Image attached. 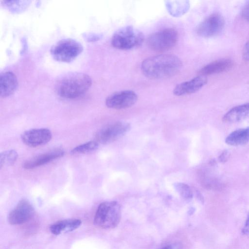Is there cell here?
I'll return each mask as SVG.
<instances>
[{"instance_id": "obj_1", "label": "cell", "mask_w": 249, "mask_h": 249, "mask_svg": "<svg viewBox=\"0 0 249 249\" xmlns=\"http://www.w3.org/2000/svg\"><path fill=\"white\" fill-rule=\"evenodd\" d=\"M182 67V61L176 55L160 54L144 59L141 64V70L149 79H160L175 75Z\"/></svg>"}, {"instance_id": "obj_2", "label": "cell", "mask_w": 249, "mask_h": 249, "mask_svg": "<svg viewBox=\"0 0 249 249\" xmlns=\"http://www.w3.org/2000/svg\"><path fill=\"white\" fill-rule=\"evenodd\" d=\"M91 83V79L88 75L82 72H71L57 80L55 89L60 96L73 99L86 92Z\"/></svg>"}, {"instance_id": "obj_3", "label": "cell", "mask_w": 249, "mask_h": 249, "mask_svg": "<svg viewBox=\"0 0 249 249\" xmlns=\"http://www.w3.org/2000/svg\"><path fill=\"white\" fill-rule=\"evenodd\" d=\"M121 219V208L115 201L101 203L96 212L94 224L104 229H113L120 223Z\"/></svg>"}, {"instance_id": "obj_4", "label": "cell", "mask_w": 249, "mask_h": 249, "mask_svg": "<svg viewBox=\"0 0 249 249\" xmlns=\"http://www.w3.org/2000/svg\"><path fill=\"white\" fill-rule=\"evenodd\" d=\"M144 40L143 34L132 26L123 27L117 31L111 38V44L115 48L127 50L138 48Z\"/></svg>"}, {"instance_id": "obj_5", "label": "cell", "mask_w": 249, "mask_h": 249, "mask_svg": "<svg viewBox=\"0 0 249 249\" xmlns=\"http://www.w3.org/2000/svg\"><path fill=\"white\" fill-rule=\"evenodd\" d=\"M83 51V46L77 41L66 38L59 40L51 49L52 56L57 61L69 62L74 59Z\"/></svg>"}, {"instance_id": "obj_6", "label": "cell", "mask_w": 249, "mask_h": 249, "mask_svg": "<svg viewBox=\"0 0 249 249\" xmlns=\"http://www.w3.org/2000/svg\"><path fill=\"white\" fill-rule=\"evenodd\" d=\"M178 39V32L173 28H166L151 35L147 39V44L154 51L164 52L172 48Z\"/></svg>"}, {"instance_id": "obj_7", "label": "cell", "mask_w": 249, "mask_h": 249, "mask_svg": "<svg viewBox=\"0 0 249 249\" xmlns=\"http://www.w3.org/2000/svg\"><path fill=\"white\" fill-rule=\"evenodd\" d=\"M224 26L225 20L223 16L219 13H213L198 25L196 33L203 37H212L220 34Z\"/></svg>"}, {"instance_id": "obj_8", "label": "cell", "mask_w": 249, "mask_h": 249, "mask_svg": "<svg viewBox=\"0 0 249 249\" xmlns=\"http://www.w3.org/2000/svg\"><path fill=\"white\" fill-rule=\"evenodd\" d=\"M129 129L130 124L127 123L119 122L108 124L96 133L95 141L102 144L109 143L121 137Z\"/></svg>"}, {"instance_id": "obj_9", "label": "cell", "mask_w": 249, "mask_h": 249, "mask_svg": "<svg viewBox=\"0 0 249 249\" xmlns=\"http://www.w3.org/2000/svg\"><path fill=\"white\" fill-rule=\"evenodd\" d=\"M138 99L136 93L130 90L117 91L109 95L106 100V106L111 108L122 109L131 107Z\"/></svg>"}, {"instance_id": "obj_10", "label": "cell", "mask_w": 249, "mask_h": 249, "mask_svg": "<svg viewBox=\"0 0 249 249\" xmlns=\"http://www.w3.org/2000/svg\"><path fill=\"white\" fill-rule=\"evenodd\" d=\"M34 213V209L31 204L26 199H22L9 213L8 220L11 225L22 224L29 221Z\"/></svg>"}, {"instance_id": "obj_11", "label": "cell", "mask_w": 249, "mask_h": 249, "mask_svg": "<svg viewBox=\"0 0 249 249\" xmlns=\"http://www.w3.org/2000/svg\"><path fill=\"white\" fill-rule=\"evenodd\" d=\"M52 134L48 128H35L24 131L21 138L26 145L35 147L48 143L52 139Z\"/></svg>"}, {"instance_id": "obj_12", "label": "cell", "mask_w": 249, "mask_h": 249, "mask_svg": "<svg viewBox=\"0 0 249 249\" xmlns=\"http://www.w3.org/2000/svg\"><path fill=\"white\" fill-rule=\"evenodd\" d=\"M64 153L61 149L52 150L26 160L23 164V167L26 169H34L63 157Z\"/></svg>"}, {"instance_id": "obj_13", "label": "cell", "mask_w": 249, "mask_h": 249, "mask_svg": "<svg viewBox=\"0 0 249 249\" xmlns=\"http://www.w3.org/2000/svg\"><path fill=\"white\" fill-rule=\"evenodd\" d=\"M207 83L206 76L200 75L177 85L173 90V93L178 96L193 93L198 91Z\"/></svg>"}, {"instance_id": "obj_14", "label": "cell", "mask_w": 249, "mask_h": 249, "mask_svg": "<svg viewBox=\"0 0 249 249\" xmlns=\"http://www.w3.org/2000/svg\"><path fill=\"white\" fill-rule=\"evenodd\" d=\"M18 87L16 75L11 71H5L0 75V96L6 97L13 94Z\"/></svg>"}, {"instance_id": "obj_15", "label": "cell", "mask_w": 249, "mask_h": 249, "mask_svg": "<svg viewBox=\"0 0 249 249\" xmlns=\"http://www.w3.org/2000/svg\"><path fill=\"white\" fill-rule=\"evenodd\" d=\"M232 60L222 58L215 60L202 68L199 71L200 75L206 76L220 73L230 69L233 66Z\"/></svg>"}, {"instance_id": "obj_16", "label": "cell", "mask_w": 249, "mask_h": 249, "mask_svg": "<svg viewBox=\"0 0 249 249\" xmlns=\"http://www.w3.org/2000/svg\"><path fill=\"white\" fill-rule=\"evenodd\" d=\"M249 118V103L236 106L227 112L223 118L227 123H234Z\"/></svg>"}, {"instance_id": "obj_17", "label": "cell", "mask_w": 249, "mask_h": 249, "mask_svg": "<svg viewBox=\"0 0 249 249\" xmlns=\"http://www.w3.org/2000/svg\"><path fill=\"white\" fill-rule=\"evenodd\" d=\"M78 219H68L58 221L50 227L51 232L54 235H59L62 232L72 231L77 229L81 224Z\"/></svg>"}, {"instance_id": "obj_18", "label": "cell", "mask_w": 249, "mask_h": 249, "mask_svg": "<svg viewBox=\"0 0 249 249\" xmlns=\"http://www.w3.org/2000/svg\"><path fill=\"white\" fill-rule=\"evenodd\" d=\"M227 144L232 146L243 145L249 142V127L236 130L226 138Z\"/></svg>"}, {"instance_id": "obj_19", "label": "cell", "mask_w": 249, "mask_h": 249, "mask_svg": "<svg viewBox=\"0 0 249 249\" xmlns=\"http://www.w3.org/2000/svg\"><path fill=\"white\" fill-rule=\"evenodd\" d=\"M99 143L96 141H91L79 145L71 150L72 154H86L92 152L98 149Z\"/></svg>"}, {"instance_id": "obj_20", "label": "cell", "mask_w": 249, "mask_h": 249, "mask_svg": "<svg viewBox=\"0 0 249 249\" xmlns=\"http://www.w3.org/2000/svg\"><path fill=\"white\" fill-rule=\"evenodd\" d=\"M18 157L17 152L13 149L1 152L0 154V168L4 165H12L17 161Z\"/></svg>"}, {"instance_id": "obj_21", "label": "cell", "mask_w": 249, "mask_h": 249, "mask_svg": "<svg viewBox=\"0 0 249 249\" xmlns=\"http://www.w3.org/2000/svg\"><path fill=\"white\" fill-rule=\"evenodd\" d=\"M186 2L187 1H168V3H167V6L168 11L171 13V14L174 16H178V15H182L184 14L187 10L179 7H182L189 5L188 3H186Z\"/></svg>"}, {"instance_id": "obj_22", "label": "cell", "mask_w": 249, "mask_h": 249, "mask_svg": "<svg viewBox=\"0 0 249 249\" xmlns=\"http://www.w3.org/2000/svg\"><path fill=\"white\" fill-rule=\"evenodd\" d=\"M174 186L177 192L186 201H190L192 198V191L187 184L178 182L174 184Z\"/></svg>"}, {"instance_id": "obj_23", "label": "cell", "mask_w": 249, "mask_h": 249, "mask_svg": "<svg viewBox=\"0 0 249 249\" xmlns=\"http://www.w3.org/2000/svg\"><path fill=\"white\" fill-rule=\"evenodd\" d=\"M241 16L244 19L249 22V1L243 7L241 11Z\"/></svg>"}, {"instance_id": "obj_24", "label": "cell", "mask_w": 249, "mask_h": 249, "mask_svg": "<svg viewBox=\"0 0 249 249\" xmlns=\"http://www.w3.org/2000/svg\"><path fill=\"white\" fill-rule=\"evenodd\" d=\"M243 57L245 60L249 61V39L243 48Z\"/></svg>"}, {"instance_id": "obj_25", "label": "cell", "mask_w": 249, "mask_h": 249, "mask_svg": "<svg viewBox=\"0 0 249 249\" xmlns=\"http://www.w3.org/2000/svg\"><path fill=\"white\" fill-rule=\"evenodd\" d=\"M161 249H182V247L180 244L178 243H175L168 245Z\"/></svg>"}, {"instance_id": "obj_26", "label": "cell", "mask_w": 249, "mask_h": 249, "mask_svg": "<svg viewBox=\"0 0 249 249\" xmlns=\"http://www.w3.org/2000/svg\"><path fill=\"white\" fill-rule=\"evenodd\" d=\"M229 153L227 151H224L219 157V160L221 162H225L228 158Z\"/></svg>"}, {"instance_id": "obj_27", "label": "cell", "mask_w": 249, "mask_h": 249, "mask_svg": "<svg viewBox=\"0 0 249 249\" xmlns=\"http://www.w3.org/2000/svg\"><path fill=\"white\" fill-rule=\"evenodd\" d=\"M243 231L245 233L249 235V217L246 222Z\"/></svg>"}]
</instances>
